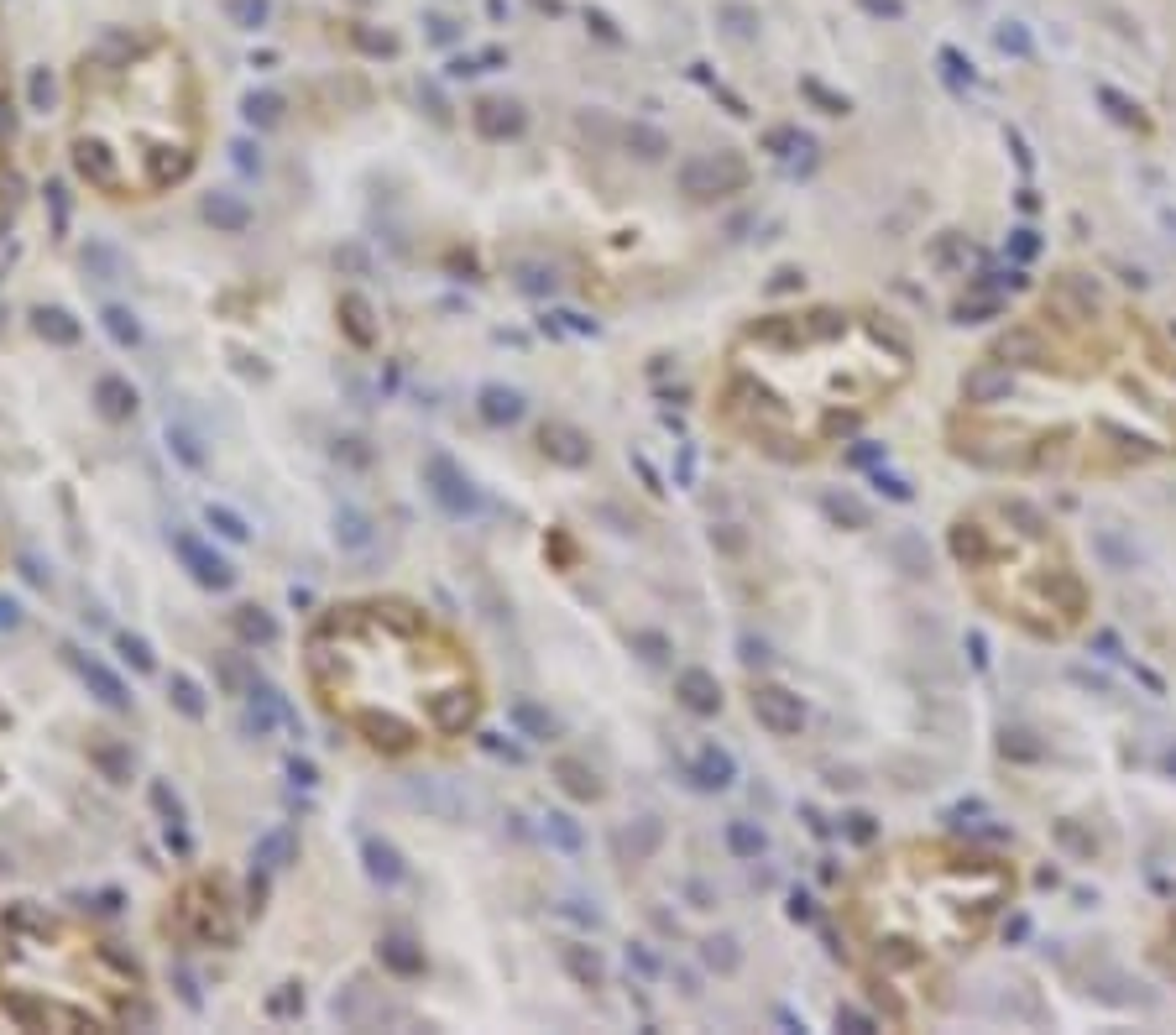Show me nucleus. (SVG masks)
I'll return each instance as SVG.
<instances>
[{
  "label": "nucleus",
  "instance_id": "nucleus-1",
  "mask_svg": "<svg viewBox=\"0 0 1176 1035\" xmlns=\"http://www.w3.org/2000/svg\"><path fill=\"white\" fill-rule=\"evenodd\" d=\"M946 450L994 476L1119 481L1176 461V340L1062 272L962 372Z\"/></svg>",
  "mask_w": 1176,
  "mask_h": 1035
},
{
  "label": "nucleus",
  "instance_id": "nucleus-2",
  "mask_svg": "<svg viewBox=\"0 0 1176 1035\" xmlns=\"http://www.w3.org/2000/svg\"><path fill=\"white\" fill-rule=\"evenodd\" d=\"M915 377L899 319L868 303L779 309L727 340L711 382V424L769 461H816L847 445Z\"/></svg>",
  "mask_w": 1176,
  "mask_h": 1035
},
{
  "label": "nucleus",
  "instance_id": "nucleus-3",
  "mask_svg": "<svg viewBox=\"0 0 1176 1035\" xmlns=\"http://www.w3.org/2000/svg\"><path fill=\"white\" fill-rule=\"evenodd\" d=\"M1015 900V858L957 836H910L852 869L837 894V941L868 1004L894 1025H921Z\"/></svg>",
  "mask_w": 1176,
  "mask_h": 1035
},
{
  "label": "nucleus",
  "instance_id": "nucleus-4",
  "mask_svg": "<svg viewBox=\"0 0 1176 1035\" xmlns=\"http://www.w3.org/2000/svg\"><path fill=\"white\" fill-rule=\"evenodd\" d=\"M303 675L330 722L387 758L455 742L481 717L471 649L403 597L325 607L303 638Z\"/></svg>",
  "mask_w": 1176,
  "mask_h": 1035
},
{
  "label": "nucleus",
  "instance_id": "nucleus-5",
  "mask_svg": "<svg viewBox=\"0 0 1176 1035\" xmlns=\"http://www.w3.org/2000/svg\"><path fill=\"white\" fill-rule=\"evenodd\" d=\"M200 142V84L178 48L111 32L79 64L68 158L95 194L158 200L194 173Z\"/></svg>",
  "mask_w": 1176,
  "mask_h": 1035
},
{
  "label": "nucleus",
  "instance_id": "nucleus-6",
  "mask_svg": "<svg viewBox=\"0 0 1176 1035\" xmlns=\"http://www.w3.org/2000/svg\"><path fill=\"white\" fill-rule=\"evenodd\" d=\"M946 550L968 597L1035 644H1066L1088 628L1093 586L1062 528L1025 497H977L952 518Z\"/></svg>",
  "mask_w": 1176,
  "mask_h": 1035
},
{
  "label": "nucleus",
  "instance_id": "nucleus-7",
  "mask_svg": "<svg viewBox=\"0 0 1176 1035\" xmlns=\"http://www.w3.org/2000/svg\"><path fill=\"white\" fill-rule=\"evenodd\" d=\"M0 1010L26 1030H120L152 1014L126 952L32 900L0 910Z\"/></svg>",
  "mask_w": 1176,
  "mask_h": 1035
},
{
  "label": "nucleus",
  "instance_id": "nucleus-8",
  "mask_svg": "<svg viewBox=\"0 0 1176 1035\" xmlns=\"http://www.w3.org/2000/svg\"><path fill=\"white\" fill-rule=\"evenodd\" d=\"M167 936L189 941V947H231L236 941V910H231V889L220 874L189 878L173 905H167Z\"/></svg>",
  "mask_w": 1176,
  "mask_h": 1035
},
{
  "label": "nucleus",
  "instance_id": "nucleus-9",
  "mask_svg": "<svg viewBox=\"0 0 1176 1035\" xmlns=\"http://www.w3.org/2000/svg\"><path fill=\"white\" fill-rule=\"evenodd\" d=\"M424 486H430V497H434L450 518H471V513L481 508L476 486H471V476L450 461V455H430V461H424Z\"/></svg>",
  "mask_w": 1176,
  "mask_h": 1035
},
{
  "label": "nucleus",
  "instance_id": "nucleus-10",
  "mask_svg": "<svg viewBox=\"0 0 1176 1035\" xmlns=\"http://www.w3.org/2000/svg\"><path fill=\"white\" fill-rule=\"evenodd\" d=\"M173 550H178V560H183V570H189L200 586H209V591H225V586L236 581V570L225 565V560H220L215 550H209V544H204L200 534H189V528H178V534H173Z\"/></svg>",
  "mask_w": 1176,
  "mask_h": 1035
},
{
  "label": "nucleus",
  "instance_id": "nucleus-11",
  "mask_svg": "<svg viewBox=\"0 0 1176 1035\" xmlns=\"http://www.w3.org/2000/svg\"><path fill=\"white\" fill-rule=\"evenodd\" d=\"M471 126H476L486 142H508V136L523 131V111H518L513 100H476V111H471Z\"/></svg>",
  "mask_w": 1176,
  "mask_h": 1035
},
{
  "label": "nucleus",
  "instance_id": "nucleus-12",
  "mask_svg": "<svg viewBox=\"0 0 1176 1035\" xmlns=\"http://www.w3.org/2000/svg\"><path fill=\"white\" fill-rule=\"evenodd\" d=\"M476 414H481V424L502 429V424H518V419H523V398H518L513 387L492 382V387H481V392H476Z\"/></svg>",
  "mask_w": 1176,
  "mask_h": 1035
},
{
  "label": "nucleus",
  "instance_id": "nucleus-13",
  "mask_svg": "<svg viewBox=\"0 0 1176 1035\" xmlns=\"http://www.w3.org/2000/svg\"><path fill=\"white\" fill-rule=\"evenodd\" d=\"M73 664H79V675L95 685V696H100L111 711H126V706H131V696H126V685H120L115 669H105L100 659H89V653H73Z\"/></svg>",
  "mask_w": 1176,
  "mask_h": 1035
},
{
  "label": "nucleus",
  "instance_id": "nucleus-14",
  "mask_svg": "<svg viewBox=\"0 0 1176 1035\" xmlns=\"http://www.w3.org/2000/svg\"><path fill=\"white\" fill-rule=\"evenodd\" d=\"M95 403H100V414L111 424H126L136 414V387L126 382V377H100V382H95Z\"/></svg>",
  "mask_w": 1176,
  "mask_h": 1035
},
{
  "label": "nucleus",
  "instance_id": "nucleus-15",
  "mask_svg": "<svg viewBox=\"0 0 1176 1035\" xmlns=\"http://www.w3.org/2000/svg\"><path fill=\"white\" fill-rule=\"evenodd\" d=\"M204 220L215 225V231L236 236V231H247V225H251V204L241 200V194H209V200H204Z\"/></svg>",
  "mask_w": 1176,
  "mask_h": 1035
},
{
  "label": "nucleus",
  "instance_id": "nucleus-16",
  "mask_svg": "<svg viewBox=\"0 0 1176 1035\" xmlns=\"http://www.w3.org/2000/svg\"><path fill=\"white\" fill-rule=\"evenodd\" d=\"M361 858H366V874L377 878V884H403V858L392 842H382V836H361Z\"/></svg>",
  "mask_w": 1176,
  "mask_h": 1035
},
{
  "label": "nucleus",
  "instance_id": "nucleus-17",
  "mask_svg": "<svg viewBox=\"0 0 1176 1035\" xmlns=\"http://www.w3.org/2000/svg\"><path fill=\"white\" fill-rule=\"evenodd\" d=\"M231 628H236V638H241L247 649L278 644V622H272L262 607H236V612H231Z\"/></svg>",
  "mask_w": 1176,
  "mask_h": 1035
},
{
  "label": "nucleus",
  "instance_id": "nucleus-18",
  "mask_svg": "<svg viewBox=\"0 0 1176 1035\" xmlns=\"http://www.w3.org/2000/svg\"><path fill=\"white\" fill-rule=\"evenodd\" d=\"M247 722H251V733L262 738L272 722H294V711L283 706V696L272 691V685H262V680H256V685H251V711H247Z\"/></svg>",
  "mask_w": 1176,
  "mask_h": 1035
},
{
  "label": "nucleus",
  "instance_id": "nucleus-19",
  "mask_svg": "<svg viewBox=\"0 0 1176 1035\" xmlns=\"http://www.w3.org/2000/svg\"><path fill=\"white\" fill-rule=\"evenodd\" d=\"M288 858H294V832H288V827H272V832L256 836V847H251V863H256V869L278 874Z\"/></svg>",
  "mask_w": 1176,
  "mask_h": 1035
},
{
  "label": "nucleus",
  "instance_id": "nucleus-20",
  "mask_svg": "<svg viewBox=\"0 0 1176 1035\" xmlns=\"http://www.w3.org/2000/svg\"><path fill=\"white\" fill-rule=\"evenodd\" d=\"M753 711L774 727V733H790V727L800 722V706L790 701L785 691H758V696H753Z\"/></svg>",
  "mask_w": 1176,
  "mask_h": 1035
},
{
  "label": "nucleus",
  "instance_id": "nucleus-21",
  "mask_svg": "<svg viewBox=\"0 0 1176 1035\" xmlns=\"http://www.w3.org/2000/svg\"><path fill=\"white\" fill-rule=\"evenodd\" d=\"M382 963L398 972V978H419V972H424V952L414 947V941H403V936H387V941H382Z\"/></svg>",
  "mask_w": 1176,
  "mask_h": 1035
},
{
  "label": "nucleus",
  "instance_id": "nucleus-22",
  "mask_svg": "<svg viewBox=\"0 0 1176 1035\" xmlns=\"http://www.w3.org/2000/svg\"><path fill=\"white\" fill-rule=\"evenodd\" d=\"M37 319V335H42V340H53V345H79V325H73V314L68 309H37L32 314Z\"/></svg>",
  "mask_w": 1176,
  "mask_h": 1035
},
{
  "label": "nucleus",
  "instance_id": "nucleus-23",
  "mask_svg": "<svg viewBox=\"0 0 1176 1035\" xmlns=\"http://www.w3.org/2000/svg\"><path fill=\"white\" fill-rule=\"evenodd\" d=\"M100 325H105V335L120 345V351H131V345H142V325H136V314L131 309H120V303H111V309L100 314Z\"/></svg>",
  "mask_w": 1176,
  "mask_h": 1035
},
{
  "label": "nucleus",
  "instance_id": "nucleus-24",
  "mask_svg": "<svg viewBox=\"0 0 1176 1035\" xmlns=\"http://www.w3.org/2000/svg\"><path fill=\"white\" fill-rule=\"evenodd\" d=\"M340 314H345V330H350V340H356V345H372V340H377V330L366 325L372 309H366L361 293H345V298H340Z\"/></svg>",
  "mask_w": 1176,
  "mask_h": 1035
},
{
  "label": "nucleus",
  "instance_id": "nucleus-25",
  "mask_svg": "<svg viewBox=\"0 0 1176 1035\" xmlns=\"http://www.w3.org/2000/svg\"><path fill=\"white\" fill-rule=\"evenodd\" d=\"M167 691H173V706L183 711V717H194V722L204 717V691L194 685V675H173V685H167Z\"/></svg>",
  "mask_w": 1176,
  "mask_h": 1035
},
{
  "label": "nucleus",
  "instance_id": "nucleus-26",
  "mask_svg": "<svg viewBox=\"0 0 1176 1035\" xmlns=\"http://www.w3.org/2000/svg\"><path fill=\"white\" fill-rule=\"evenodd\" d=\"M209 528H215V534L220 539H231V544H247L251 539V528H247V518H241V513H231V508H215V502H209Z\"/></svg>",
  "mask_w": 1176,
  "mask_h": 1035
},
{
  "label": "nucleus",
  "instance_id": "nucleus-27",
  "mask_svg": "<svg viewBox=\"0 0 1176 1035\" xmlns=\"http://www.w3.org/2000/svg\"><path fill=\"white\" fill-rule=\"evenodd\" d=\"M544 455H560L565 466H580L586 461V450H565V445H580V434H570V429H555V424H544Z\"/></svg>",
  "mask_w": 1176,
  "mask_h": 1035
},
{
  "label": "nucleus",
  "instance_id": "nucleus-28",
  "mask_svg": "<svg viewBox=\"0 0 1176 1035\" xmlns=\"http://www.w3.org/2000/svg\"><path fill=\"white\" fill-rule=\"evenodd\" d=\"M247 120H251V126H278V120H283V100L267 95V89H262V95H247Z\"/></svg>",
  "mask_w": 1176,
  "mask_h": 1035
},
{
  "label": "nucleus",
  "instance_id": "nucleus-29",
  "mask_svg": "<svg viewBox=\"0 0 1176 1035\" xmlns=\"http://www.w3.org/2000/svg\"><path fill=\"white\" fill-rule=\"evenodd\" d=\"M335 539H340V544H350V550H361V544L372 539V528H366V518H361L356 508H345L340 518H335Z\"/></svg>",
  "mask_w": 1176,
  "mask_h": 1035
},
{
  "label": "nucleus",
  "instance_id": "nucleus-30",
  "mask_svg": "<svg viewBox=\"0 0 1176 1035\" xmlns=\"http://www.w3.org/2000/svg\"><path fill=\"white\" fill-rule=\"evenodd\" d=\"M267 1014H272V1019H294V1014H303V988H298V983H283L278 994H267Z\"/></svg>",
  "mask_w": 1176,
  "mask_h": 1035
},
{
  "label": "nucleus",
  "instance_id": "nucleus-31",
  "mask_svg": "<svg viewBox=\"0 0 1176 1035\" xmlns=\"http://www.w3.org/2000/svg\"><path fill=\"white\" fill-rule=\"evenodd\" d=\"M225 11H231L236 26H247V32H256V26L267 22V0H225Z\"/></svg>",
  "mask_w": 1176,
  "mask_h": 1035
},
{
  "label": "nucleus",
  "instance_id": "nucleus-32",
  "mask_svg": "<svg viewBox=\"0 0 1176 1035\" xmlns=\"http://www.w3.org/2000/svg\"><path fill=\"white\" fill-rule=\"evenodd\" d=\"M95 764H100L105 774H111L115 785H120V780H126V774H131V758L120 753V748H111V742H95Z\"/></svg>",
  "mask_w": 1176,
  "mask_h": 1035
},
{
  "label": "nucleus",
  "instance_id": "nucleus-33",
  "mask_svg": "<svg viewBox=\"0 0 1176 1035\" xmlns=\"http://www.w3.org/2000/svg\"><path fill=\"white\" fill-rule=\"evenodd\" d=\"M1155 952H1160V968L1176 978V905H1171V916H1166V925H1160V941H1155Z\"/></svg>",
  "mask_w": 1176,
  "mask_h": 1035
},
{
  "label": "nucleus",
  "instance_id": "nucleus-34",
  "mask_svg": "<svg viewBox=\"0 0 1176 1035\" xmlns=\"http://www.w3.org/2000/svg\"><path fill=\"white\" fill-rule=\"evenodd\" d=\"M115 649L126 653V659H131L136 669H142V675L152 669V649H147V638H136V633H120V638H115Z\"/></svg>",
  "mask_w": 1176,
  "mask_h": 1035
},
{
  "label": "nucleus",
  "instance_id": "nucleus-35",
  "mask_svg": "<svg viewBox=\"0 0 1176 1035\" xmlns=\"http://www.w3.org/2000/svg\"><path fill=\"white\" fill-rule=\"evenodd\" d=\"M685 701H691L696 711H711V706H716V696H711L706 675H685Z\"/></svg>",
  "mask_w": 1176,
  "mask_h": 1035
},
{
  "label": "nucleus",
  "instance_id": "nucleus-36",
  "mask_svg": "<svg viewBox=\"0 0 1176 1035\" xmlns=\"http://www.w3.org/2000/svg\"><path fill=\"white\" fill-rule=\"evenodd\" d=\"M560 774H565V789H570V795H597V780L586 785V774H580V764H570V758H560Z\"/></svg>",
  "mask_w": 1176,
  "mask_h": 1035
},
{
  "label": "nucleus",
  "instance_id": "nucleus-37",
  "mask_svg": "<svg viewBox=\"0 0 1176 1035\" xmlns=\"http://www.w3.org/2000/svg\"><path fill=\"white\" fill-rule=\"evenodd\" d=\"M167 439H173V450L183 455L189 466H204V455H200V445H194V434H183V429H167Z\"/></svg>",
  "mask_w": 1176,
  "mask_h": 1035
},
{
  "label": "nucleus",
  "instance_id": "nucleus-38",
  "mask_svg": "<svg viewBox=\"0 0 1176 1035\" xmlns=\"http://www.w3.org/2000/svg\"><path fill=\"white\" fill-rule=\"evenodd\" d=\"M288 774H294V785H298V789H314V785H319V774H314L309 758H288Z\"/></svg>",
  "mask_w": 1176,
  "mask_h": 1035
},
{
  "label": "nucleus",
  "instance_id": "nucleus-39",
  "mask_svg": "<svg viewBox=\"0 0 1176 1035\" xmlns=\"http://www.w3.org/2000/svg\"><path fill=\"white\" fill-rule=\"evenodd\" d=\"M549 836H555L560 847H575V842H580V836H575V827H570L565 816H549Z\"/></svg>",
  "mask_w": 1176,
  "mask_h": 1035
},
{
  "label": "nucleus",
  "instance_id": "nucleus-40",
  "mask_svg": "<svg viewBox=\"0 0 1176 1035\" xmlns=\"http://www.w3.org/2000/svg\"><path fill=\"white\" fill-rule=\"evenodd\" d=\"M48 100H53V79H48V73H32V105H37V111H48Z\"/></svg>",
  "mask_w": 1176,
  "mask_h": 1035
},
{
  "label": "nucleus",
  "instance_id": "nucleus-41",
  "mask_svg": "<svg viewBox=\"0 0 1176 1035\" xmlns=\"http://www.w3.org/2000/svg\"><path fill=\"white\" fill-rule=\"evenodd\" d=\"M48 200H53V225H58V231H64V225H68V200H64V189H48Z\"/></svg>",
  "mask_w": 1176,
  "mask_h": 1035
},
{
  "label": "nucleus",
  "instance_id": "nucleus-42",
  "mask_svg": "<svg viewBox=\"0 0 1176 1035\" xmlns=\"http://www.w3.org/2000/svg\"><path fill=\"white\" fill-rule=\"evenodd\" d=\"M231 152H236V162L247 167V173H256V167H262V158H256V147H251V142H236Z\"/></svg>",
  "mask_w": 1176,
  "mask_h": 1035
},
{
  "label": "nucleus",
  "instance_id": "nucleus-43",
  "mask_svg": "<svg viewBox=\"0 0 1176 1035\" xmlns=\"http://www.w3.org/2000/svg\"><path fill=\"white\" fill-rule=\"evenodd\" d=\"M0 628H22V607L11 597H0Z\"/></svg>",
  "mask_w": 1176,
  "mask_h": 1035
},
{
  "label": "nucleus",
  "instance_id": "nucleus-44",
  "mask_svg": "<svg viewBox=\"0 0 1176 1035\" xmlns=\"http://www.w3.org/2000/svg\"><path fill=\"white\" fill-rule=\"evenodd\" d=\"M0 105H6V68H0Z\"/></svg>",
  "mask_w": 1176,
  "mask_h": 1035
},
{
  "label": "nucleus",
  "instance_id": "nucleus-45",
  "mask_svg": "<svg viewBox=\"0 0 1176 1035\" xmlns=\"http://www.w3.org/2000/svg\"><path fill=\"white\" fill-rule=\"evenodd\" d=\"M0 319H6V309H0Z\"/></svg>",
  "mask_w": 1176,
  "mask_h": 1035
}]
</instances>
